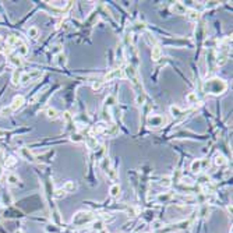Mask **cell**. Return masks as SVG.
Listing matches in <instances>:
<instances>
[{
    "mask_svg": "<svg viewBox=\"0 0 233 233\" xmlns=\"http://www.w3.org/2000/svg\"><path fill=\"white\" fill-rule=\"evenodd\" d=\"M226 88H227L226 82L221 78H211L205 82V91L209 92V94H215V95L222 94Z\"/></svg>",
    "mask_w": 233,
    "mask_h": 233,
    "instance_id": "cell-1",
    "label": "cell"
},
{
    "mask_svg": "<svg viewBox=\"0 0 233 233\" xmlns=\"http://www.w3.org/2000/svg\"><path fill=\"white\" fill-rule=\"evenodd\" d=\"M42 76V71L41 70H34V71H28V73H22L21 74V78H20V84H30V82L35 81L37 78Z\"/></svg>",
    "mask_w": 233,
    "mask_h": 233,
    "instance_id": "cell-2",
    "label": "cell"
},
{
    "mask_svg": "<svg viewBox=\"0 0 233 233\" xmlns=\"http://www.w3.org/2000/svg\"><path fill=\"white\" fill-rule=\"evenodd\" d=\"M94 219V216H92V214H85V216H82V212H78V214L76 215L73 218V223H76V225H80V226H82V225L85 223V222H88V221H92Z\"/></svg>",
    "mask_w": 233,
    "mask_h": 233,
    "instance_id": "cell-3",
    "label": "cell"
},
{
    "mask_svg": "<svg viewBox=\"0 0 233 233\" xmlns=\"http://www.w3.org/2000/svg\"><path fill=\"white\" fill-rule=\"evenodd\" d=\"M165 117L164 116H151V117L148 119V123L151 127H160V126H164L165 124Z\"/></svg>",
    "mask_w": 233,
    "mask_h": 233,
    "instance_id": "cell-4",
    "label": "cell"
},
{
    "mask_svg": "<svg viewBox=\"0 0 233 233\" xmlns=\"http://www.w3.org/2000/svg\"><path fill=\"white\" fill-rule=\"evenodd\" d=\"M24 101H25V99H24V97H22V95H15V97L13 98L11 105H10L11 110H18L20 108L24 105Z\"/></svg>",
    "mask_w": 233,
    "mask_h": 233,
    "instance_id": "cell-5",
    "label": "cell"
},
{
    "mask_svg": "<svg viewBox=\"0 0 233 233\" xmlns=\"http://www.w3.org/2000/svg\"><path fill=\"white\" fill-rule=\"evenodd\" d=\"M186 15H187V18L190 21H197V20L200 18V11L195 9H188L186 10Z\"/></svg>",
    "mask_w": 233,
    "mask_h": 233,
    "instance_id": "cell-6",
    "label": "cell"
},
{
    "mask_svg": "<svg viewBox=\"0 0 233 233\" xmlns=\"http://www.w3.org/2000/svg\"><path fill=\"white\" fill-rule=\"evenodd\" d=\"M151 57L154 61H159L160 59H162V49H160L159 46H154V48H152Z\"/></svg>",
    "mask_w": 233,
    "mask_h": 233,
    "instance_id": "cell-7",
    "label": "cell"
},
{
    "mask_svg": "<svg viewBox=\"0 0 233 233\" xmlns=\"http://www.w3.org/2000/svg\"><path fill=\"white\" fill-rule=\"evenodd\" d=\"M190 169H191V172H194V173L201 172V170H203V159H195L193 164H191Z\"/></svg>",
    "mask_w": 233,
    "mask_h": 233,
    "instance_id": "cell-8",
    "label": "cell"
},
{
    "mask_svg": "<svg viewBox=\"0 0 233 233\" xmlns=\"http://www.w3.org/2000/svg\"><path fill=\"white\" fill-rule=\"evenodd\" d=\"M21 71H20L18 69L17 70H14V73H13V76H11V84L14 85V87H18L20 85V78H21Z\"/></svg>",
    "mask_w": 233,
    "mask_h": 233,
    "instance_id": "cell-9",
    "label": "cell"
},
{
    "mask_svg": "<svg viewBox=\"0 0 233 233\" xmlns=\"http://www.w3.org/2000/svg\"><path fill=\"white\" fill-rule=\"evenodd\" d=\"M172 11L179 13V14H186V6L183 3H175L172 6Z\"/></svg>",
    "mask_w": 233,
    "mask_h": 233,
    "instance_id": "cell-10",
    "label": "cell"
},
{
    "mask_svg": "<svg viewBox=\"0 0 233 233\" xmlns=\"http://www.w3.org/2000/svg\"><path fill=\"white\" fill-rule=\"evenodd\" d=\"M46 116H48L49 119H52V120H56V119L59 117V112L55 108H48V109H46Z\"/></svg>",
    "mask_w": 233,
    "mask_h": 233,
    "instance_id": "cell-11",
    "label": "cell"
},
{
    "mask_svg": "<svg viewBox=\"0 0 233 233\" xmlns=\"http://www.w3.org/2000/svg\"><path fill=\"white\" fill-rule=\"evenodd\" d=\"M109 193H110V195H112L113 198H117V197L120 195V186H119V184H113V186H110Z\"/></svg>",
    "mask_w": 233,
    "mask_h": 233,
    "instance_id": "cell-12",
    "label": "cell"
},
{
    "mask_svg": "<svg viewBox=\"0 0 233 233\" xmlns=\"http://www.w3.org/2000/svg\"><path fill=\"white\" fill-rule=\"evenodd\" d=\"M63 190L66 191V193H71V191L77 190V184L74 182H66L63 186Z\"/></svg>",
    "mask_w": 233,
    "mask_h": 233,
    "instance_id": "cell-13",
    "label": "cell"
},
{
    "mask_svg": "<svg viewBox=\"0 0 233 233\" xmlns=\"http://www.w3.org/2000/svg\"><path fill=\"white\" fill-rule=\"evenodd\" d=\"M9 61H10L11 64H14L17 69L22 66V60L20 59V56H9Z\"/></svg>",
    "mask_w": 233,
    "mask_h": 233,
    "instance_id": "cell-14",
    "label": "cell"
},
{
    "mask_svg": "<svg viewBox=\"0 0 233 233\" xmlns=\"http://www.w3.org/2000/svg\"><path fill=\"white\" fill-rule=\"evenodd\" d=\"M28 37L32 38V39H37L39 37V30L37 27H30L28 28Z\"/></svg>",
    "mask_w": 233,
    "mask_h": 233,
    "instance_id": "cell-15",
    "label": "cell"
},
{
    "mask_svg": "<svg viewBox=\"0 0 233 233\" xmlns=\"http://www.w3.org/2000/svg\"><path fill=\"white\" fill-rule=\"evenodd\" d=\"M214 164L216 165V166H223V165L226 164V159H225L221 154H216L214 158Z\"/></svg>",
    "mask_w": 233,
    "mask_h": 233,
    "instance_id": "cell-16",
    "label": "cell"
},
{
    "mask_svg": "<svg viewBox=\"0 0 233 233\" xmlns=\"http://www.w3.org/2000/svg\"><path fill=\"white\" fill-rule=\"evenodd\" d=\"M105 133L108 134V136L113 137V136H116V134L119 133V128H117V126H115V124H112V126H109V127H106Z\"/></svg>",
    "mask_w": 233,
    "mask_h": 233,
    "instance_id": "cell-17",
    "label": "cell"
},
{
    "mask_svg": "<svg viewBox=\"0 0 233 233\" xmlns=\"http://www.w3.org/2000/svg\"><path fill=\"white\" fill-rule=\"evenodd\" d=\"M20 152H21V156H24L27 160H30V162H35V158L31 155V152L28 151L27 148H21V151Z\"/></svg>",
    "mask_w": 233,
    "mask_h": 233,
    "instance_id": "cell-18",
    "label": "cell"
},
{
    "mask_svg": "<svg viewBox=\"0 0 233 233\" xmlns=\"http://www.w3.org/2000/svg\"><path fill=\"white\" fill-rule=\"evenodd\" d=\"M18 182H20L18 176L13 175V173H10V175H7V183H9V184H18Z\"/></svg>",
    "mask_w": 233,
    "mask_h": 233,
    "instance_id": "cell-19",
    "label": "cell"
},
{
    "mask_svg": "<svg viewBox=\"0 0 233 233\" xmlns=\"http://www.w3.org/2000/svg\"><path fill=\"white\" fill-rule=\"evenodd\" d=\"M186 99H187V102L188 103H197L198 102V97H197V94L195 92H190V94L187 95V97H186Z\"/></svg>",
    "mask_w": 233,
    "mask_h": 233,
    "instance_id": "cell-20",
    "label": "cell"
},
{
    "mask_svg": "<svg viewBox=\"0 0 233 233\" xmlns=\"http://www.w3.org/2000/svg\"><path fill=\"white\" fill-rule=\"evenodd\" d=\"M227 55H225V53H221V55L218 56V57H216V64H218V66H223L225 63H226V60H227Z\"/></svg>",
    "mask_w": 233,
    "mask_h": 233,
    "instance_id": "cell-21",
    "label": "cell"
},
{
    "mask_svg": "<svg viewBox=\"0 0 233 233\" xmlns=\"http://www.w3.org/2000/svg\"><path fill=\"white\" fill-rule=\"evenodd\" d=\"M55 61L59 64V66H64V64H66V56H64L63 53H59V55L56 56Z\"/></svg>",
    "mask_w": 233,
    "mask_h": 233,
    "instance_id": "cell-22",
    "label": "cell"
},
{
    "mask_svg": "<svg viewBox=\"0 0 233 233\" xmlns=\"http://www.w3.org/2000/svg\"><path fill=\"white\" fill-rule=\"evenodd\" d=\"M4 164H6L7 168H11V166H14V165L17 164V159H15L14 156H7V158H6V162H4Z\"/></svg>",
    "mask_w": 233,
    "mask_h": 233,
    "instance_id": "cell-23",
    "label": "cell"
},
{
    "mask_svg": "<svg viewBox=\"0 0 233 233\" xmlns=\"http://www.w3.org/2000/svg\"><path fill=\"white\" fill-rule=\"evenodd\" d=\"M136 102H137V105H144V102H145V94H144V92H142V94H137Z\"/></svg>",
    "mask_w": 233,
    "mask_h": 233,
    "instance_id": "cell-24",
    "label": "cell"
},
{
    "mask_svg": "<svg viewBox=\"0 0 233 233\" xmlns=\"http://www.w3.org/2000/svg\"><path fill=\"white\" fill-rule=\"evenodd\" d=\"M103 85V80H95L94 84H92V88H94L95 91H99L101 88H102Z\"/></svg>",
    "mask_w": 233,
    "mask_h": 233,
    "instance_id": "cell-25",
    "label": "cell"
},
{
    "mask_svg": "<svg viewBox=\"0 0 233 233\" xmlns=\"http://www.w3.org/2000/svg\"><path fill=\"white\" fill-rule=\"evenodd\" d=\"M17 52H18V53H20L21 56H25V55L28 53V48L24 45V43H22L21 46H18V48H17Z\"/></svg>",
    "mask_w": 233,
    "mask_h": 233,
    "instance_id": "cell-26",
    "label": "cell"
},
{
    "mask_svg": "<svg viewBox=\"0 0 233 233\" xmlns=\"http://www.w3.org/2000/svg\"><path fill=\"white\" fill-rule=\"evenodd\" d=\"M115 102H116L115 97L109 95V97H108V98L105 99V108H106V106H112V105H115Z\"/></svg>",
    "mask_w": 233,
    "mask_h": 233,
    "instance_id": "cell-27",
    "label": "cell"
},
{
    "mask_svg": "<svg viewBox=\"0 0 233 233\" xmlns=\"http://www.w3.org/2000/svg\"><path fill=\"white\" fill-rule=\"evenodd\" d=\"M170 112H172V115L175 116V117L182 115V110H180V108H177V106H172V108H170Z\"/></svg>",
    "mask_w": 233,
    "mask_h": 233,
    "instance_id": "cell-28",
    "label": "cell"
},
{
    "mask_svg": "<svg viewBox=\"0 0 233 233\" xmlns=\"http://www.w3.org/2000/svg\"><path fill=\"white\" fill-rule=\"evenodd\" d=\"M71 141H74V142H81V141H84V137H82L81 134H73V136H71Z\"/></svg>",
    "mask_w": 233,
    "mask_h": 233,
    "instance_id": "cell-29",
    "label": "cell"
},
{
    "mask_svg": "<svg viewBox=\"0 0 233 233\" xmlns=\"http://www.w3.org/2000/svg\"><path fill=\"white\" fill-rule=\"evenodd\" d=\"M55 193H56V194H55V197H56V198H61V197H64V195H66V194H67L66 191L63 190V188H57V190H56Z\"/></svg>",
    "mask_w": 233,
    "mask_h": 233,
    "instance_id": "cell-30",
    "label": "cell"
},
{
    "mask_svg": "<svg viewBox=\"0 0 233 233\" xmlns=\"http://www.w3.org/2000/svg\"><path fill=\"white\" fill-rule=\"evenodd\" d=\"M13 110H11V108H7V106H4V108H2V110H0V113H2V115L3 116H7V115H10V113H11Z\"/></svg>",
    "mask_w": 233,
    "mask_h": 233,
    "instance_id": "cell-31",
    "label": "cell"
},
{
    "mask_svg": "<svg viewBox=\"0 0 233 233\" xmlns=\"http://www.w3.org/2000/svg\"><path fill=\"white\" fill-rule=\"evenodd\" d=\"M160 184L165 186V187H169L172 183H170V177H164L162 180H160Z\"/></svg>",
    "mask_w": 233,
    "mask_h": 233,
    "instance_id": "cell-32",
    "label": "cell"
},
{
    "mask_svg": "<svg viewBox=\"0 0 233 233\" xmlns=\"http://www.w3.org/2000/svg\"><path fill=\"white\" fill-rule=\"evenodd\" d=\"M6 49V41H3V38L0 37V52H4Z\"/></svg>",
    "mask_w": 233,
    "mask_h": 233,
    "instance_id": "cell-33",
    "label": "cell"
},
{
    "mask_svg": "<svg viewBox=\"0 0 233 233\" xmlns=\"http://www.w3.org/2000/svg\"><path fill=\"white\" fill-rule=\"evenodd\" d=\"M4 134H6V133H4V131H3V130H0V137H3V136H4Z\"/></svg>",
    "mask_w": 233,
    "mask_h": 233,
    "instance_id": "cell-34",
    "label": "cell"
}]
</instances>
